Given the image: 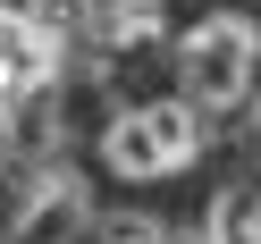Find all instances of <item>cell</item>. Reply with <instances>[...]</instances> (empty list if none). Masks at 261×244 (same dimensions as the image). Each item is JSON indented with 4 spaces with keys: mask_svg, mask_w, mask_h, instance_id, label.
Listing matches in <instances>:
<instances>
[{
    "mask_svg": "<svg viewBox=\"0 0 261 244\" xmlns=\"http://www.w3.org/2000/svg\"><path fill=\"white\" fill-rule=\"evenodd\" d=\"M244 152H253V185H261V93H253V110H244Z\"/></svg>",
    "mask_w": 261,
    "mask_h": 244,
    "instance_id": "ba28073f",
    "label": "cell"
},
{
    "mask_svg": "<svg viewBox=\"0 0 261 244\" xmlns=\"http://www.w3.org/2000/svg\"><path fill=\"white\" fill-rule=\"evenodd\" d=\"M85 244H177V236H169V227L152 219V210H110V219L93 227Z\"/></svg>",
    "mask_w": 261,
    "mask_h": 244,
    "instance_id": "52a82bcc",
    "label": "cell"
},
{
    "mask_svg": "<svg viewBox=\"0 0 261 244\" xmlns=\"http://www.w3.org/2000/svg\"><path fill=\"white\" fill-rule=\"evenodd\" d=\"M177 101L194 110V118H244L261 93V25L244 17V9H211V17H194L186 34H177Z\"/></svg>",
    "mask_w": 261,
    "mask_h": 244,
    "instance_id": "6da1fadb",
    "label": "cell"
},
{
    "mask_svg": "<svg viewBox=\"0 0 261 244\" xmlns=\"http://www.w3.org/2000/svg\"><path fill=\"white\" fill-rule=\"evenodd\" d=\"M160 0H101V42L110 51H143V42H160Z\"/></svg>",
    "mask_w": 261,
    "mask_h": 244,
    "instance_id": "8992f818",
    "label": "cell"
},
{
    "mask_svg": "<svg viewBox=\"0 0 261 244\" xmlns=\"http://www.w3.org/2000/svg\"><path fill=\"white\" fill-rule=\"evenodd\" d=\"M93 227H101V210H93L85 177H76V169H42L34 185H25V202H17L9 244H85Z\"/></svg>",
    "mask_w": 261,
    "mask_h": 244,
    "instance_id": "3957f363",
    "label": "cell"
},
{
    "mask_svg": "<svg viewBox=\"0 0 261 244\" xmlns=\"http://www.w3.org/2000/svg\"><path fill=\"white\" fill-rule=\"evenodd\" d=\"M202 244H261V185H219L211 194Z\"/></svg>",
    "mask_w": 261,
    "mask_h": 244,
    "instance_id": "5b68a950",
    "label": "cell"
},
{
    "mask_svg": "<svg viewBox=\"0 0 261 244\" xmlns=\"http://www.w3.org/2000/svg\"><path fill=\"white\" fill-rule=\"evenodd\" d=\"M59 68V34L34 17V9H0V110L9 101H34Z\"/></svg>",
    "mask_w": 261,
    "mask_h": 244,
    "instance_id": "277c9868",
    "label": "cell"
},
{
    "mask_svg": "<svg viewBox=\"0 0 261 244\" xmlns=\"http://www.w3.org/2000/svg\"><path fill=\"white\" fill-rule=\"evenodd\" d=\"M202 135H211V126L194 118L177 93H160V101H126L118 118L101 126V169L126 177V185H160V177H186L194 160H202Z\"/></svg>",
    "mask_w": 261,
    "mask_h": 244,
    "instance_id": "7a4b0ae2",
    "label": "cell"
}]
</instances>
